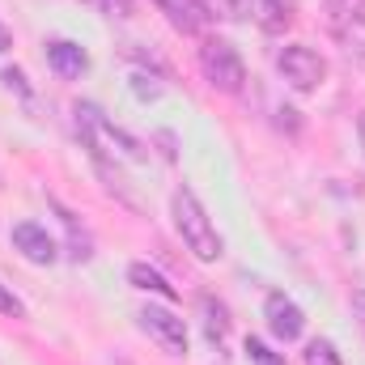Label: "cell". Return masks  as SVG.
<instances>
[{"mask_svg": "<svg viewBox=\"0 0 365 365\" xmlns=\"http://www.w3.org/2000/svg\"><path fill=\"white\" fill-rule=\"evenodd\" d=\"M170 212H175V230L182 234L187 251H191L200 264L221 259V234H217V225L208 221V212H204V204L195 200V191H191V187H179V191H175Z\"/></svg>", "mask_w": 365, "mask_h": 365, "instance_id": "6da1fadb", "label": "cell"}, {"mask_svg": "<svg viewBox=\"0 0 365 365\" xmlns=\"http://www.w3.org/2000/svg\"><path fill=\"white\" fill-rule=\"evenodd\" d=\"M200 68H204V81L221 93H242V86H247V64H242L238 47L225 38H208L200 47Z\"/></svg>", "mask_w": 365, "mask_h": 365, "instance_id": "7a4b0ae2", "label": "cell"}, {"mask_svg": "<svg viewBox=\"0 0 365 365\" xmlns=\"http://www.w3.org/2000/svg\"><path fill=\"white\" fill-rule=\"evenodd\" d=\"M276 68H280V77H284L297 93H314L327 81V60H323L314 47H306V43L284 47V51L276 56Z\"/></svg>", "mask_w": 365, "mask_h": 365, "instance_id": "3957f363", "label": "cell"}, {"mask_svg": "<svg viewBox=\"0 0 365 365\" xmlns=\"http://www.w3.org/2000/svg\"><path fill=\"white\" fill-rule=\"evenodd\" d=\"M327 26L349 51H365V0H327Z\"/></svg>", "mask_w": 365, "mask_h": 365, "instance_id": "277c9868", "label": "cell"}, {"mask_svg": "<svg viewBox=\"0 0 365 365\" xmlns=\"http://www.w3.org/2000/svg\"><path fill=\"white\" fill-rule=\"evenodd\" d=\"M140 327H145L170 357H182V353H187V327H182L179 314H170V310H162V306H145V310H140Z\"/></svg>", "mask_w": 365, "mask_h": 365, "instance_id": "5b68a950", "label": "cell"}, {"mask_svg": "<svg viewBox=\"0 0 365 365\" xmlns=\"http://www.w3.org/2000/svg\"><path fill=\"white\" fill-rule=\"evenodd\" d=\"M264 319H268V331H272L280 344H293V340L306 331V314H302V306H297L293 297H284V293H268V302H264Z\"/></svg>", "mask_w": 365, "mask_h": 365, "instance_id": "8992f818", "label": "cell"}, {"mask_svg": "<svg viewBox=\"0 0 365 365\" xmlns=\"http://www.w3.org/2000/svg\"><path fill=\"white\" fill-rule=\"evenodd\" d=\"M13 247H17L21 259H30V264H56V238H51L43 225H34V221L13 225Z\"/></svg>", "mask_w": 365, "mask_h": 365, "instance_id": "52a82bcc", "label": "cell"}, {"mask_svg": "<svg viewBox=\"0 0 365 365\" xmlns=\"http://www.w3.org/2000/svg\"><path fill=\"white\" fill-rule=\"evenodd\" d=\"M234 9L242 17H251L264 34H284L289 21H293V13L284 9V0H234Z\"/></svg>", "mask_w": 365, "mask_h": 365, "instance_id": "ba28073f", "label": "cell"}, {"mask_svg": "<svg viewBox=\"0 0 365 365\" xmlns=\"http://www.w3.org/2000/svg\"><path fill=\"white\" fill-rule=\"evenodd\" d=\"M158 9L170 17V26L179 30V34H200L204 26H208V4L204 0H158Z\"/></svg>", "mask_w": 365, "mask_h": 365, "instance_id": "9c48e42d", "label": "cell"}, {"mask_svg": "<svg viewBox=\"0 0 365 365\" xmlns=\"http://www.w3.org/2000/svg\"><path fill=\"white\" fill-rule=\"evenodd\" d=\"M77 119H81V123H90L93 132H102V136H106L110 145H119V153H128V158H136V162L145 158V149H140V140H136V136H128V132H119L115 123H106L98 106H77Z\"/></svg>", "mask_w": 365, "mask_h": 365, "instance_id": "30bf717a", "label": "cell"}, {"mask_svg": "<svg viewBox=\"0 0 365 365\" xmlns=\"http://www.w3.org/2000/svg\"><path fill=\"white\" fill-rule=\"evenodd\" d=\"M47 64H51L60 77H81V73L90 68V56H86V47H77V43H68V38H56V43L47 47Z\"/></svg>", "mask_w": 365, "mask_h": 365, "instance_id": "8fae6325", "label": "cell"}, {"mask_svg": "<svg viewBox=\"0 0 365 365\" xmlns=\"http://www.w3.org/2000/svg\"><path fill=\"white\" fill-rule=\"evenodd\" d=\"M128 280H132L136 289H145V293H158V297H166V302L175 297V284L158 272V268H149V264H128Z\"/></svg>", "mask_w": 365, "mask_h": 365, "instance_id": "7c38bea8", "label": "cell"}, {"mask_svg": "<svg viewBox=\"0 0 365 365\" xmlns=\"http://www.w3.org/2000/svg\"><path fill=\"white\" fill-rule=\"evenodd\" d=\"M200 310H204V331H208V340H212V344H221V340L230 336V314H225V306H221V302H212V297H204V302H200Z\"/></svg>", "mask_w": 365, "mask_h": 365, "instance_id": "4fadbf2b", "label": "cell"}, {"mask_svg": "<svg viewBox=\"0 0 365 365\" xmlns=\"http://www.w3.org/2000/svg\"><path fill=\"white\" fill-rule=\"evenodd\" d=\"M306 365H344L331 340H310L306 344Z\"/></svg>", "mask_w": 365, "mask_h": 365, "instance_id": "5bb4252c", "label": "cell"}, {"mask_svg": "<svg viewBox=\"0 0 365 365\" xmlns=\"http://www.w3.org/2000/svg\"><path fill=\"white\" fill-rule=\"evenodd\" d=\"M247 357H251L255 365H284V357H280V353H272V349H268L264 340H255V336L247 340Z\"/></svg>", "mask_w": 365, "mask_h": 365, "instance_id": "9a60e30c", "label": "cell"}, {"mask_svg": "<svg viewBox=\"0 0 365 365\" xmlns=\"http://www.w3.org/2000/svg\"><path fill=\"white\" fill-rule=\"evenodd\" d=\"M0 314H9V319H21V314H26L21 297H17L13 289H4V284H0Z\"/></svg>", "mask_w": 365, "mask_h": 365, "instance_id": "2e32d148", "label": "cell"}, {"mask_svg": "<svg viewBox=\"0 0 365 365\" xmlns=\"http://www.w3.org/2000/svg\"><path fill=\"white\" fill-rule=\"evenodd\" d=\"M98 4H102V13H106V17H119V21H123V17H132V0H98Z\"/></svg>", "mask_w": 365, "mask_h": 365, "instance_id": "e0dca14e", "label": "cell"}, {"mask_svg": "<svg viewBox=\"0 0 365 365\" xmlns=\"http://www.w3.org/2000/svg\"><path fill=\"white\" fill-rule=\"evenodd\" d=\"M4 86L17 90L21 98H30V86H26V73H21V68H4Z\"/></svg>", "mask_w": 365, "mask_h": 365, "instance_id": "ac0fdd59", "label": "cell"}, {"mask_svg": "<svg viewBox=\"0 0 365 365\" xmlns=\"http://www.w3.org/2000/svg\"><path fill=\"white\" fill-rule=\"evenodd\" d=\"M353 319H357V327L365 336V289H353Z\"/></svg>", "mask_w": 365, "mask_h": 365, "instance_id": "d6986e66", "label": "cell"}, {"mask_svg": "<svg viewBox=\"0 0 365 365\" xmlns=\"http://www.w3.org/2000/svg\"><path fill=\"white\" fill-rule=\"evenodd\" d=\"M357 136H361V145H365V110L357 115Z\"/></svg>", "mask_w": 365, "mask_h": 365, "instance_id": "ffe728a7", "label": "cell"}, {"mask_svg": "<svg viewBox=\"0 0 365 365\" xmlns=\"http://www.w3.org/2000/svg\"><path fill=\"white\" fill-rule=\"evenodd\" d=\"M0 51H9V30L0 26Z\"/></svg>", "mask_w": 365, "mask_h": 365, "instance_id": "44dd1931", "label": "cell"}]
</instances>
